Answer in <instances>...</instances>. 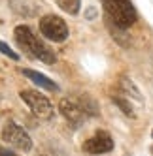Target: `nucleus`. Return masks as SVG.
<instances>
[{"label":"nucleus","mask_w":153,"mask_h":156,"mask_svg":"<svg viewBox=\"0 0 153 156\" xmlns=\"http://www.w3.org/2000/svg\"><path fill=\"white\" fill-rule=\"evenodd\" d=\"M151 137H153V132H151Z\"/></svg>","instance_id":"15"},{"label":"nucleus","mask_w":153,"mask_h":156,"mask_svg":"<svg viewBox=\"0 0 153 156\" xmlns=\"http://www.w3.org/2000/svg\"><path fill=\"white\" fill-rule=\"evenodd\" d=\"M0 156H17L13 151H9V149H6V147H0Z\"/></svg>","instance_id":"13"},{"label":"nucleus","mask_w":153,"mask_h":156,"mask_svg":"<svg viewBox=\"0 0 153 156\" xmlns=\"http://www.w3.org/2000/svg\"><path fill=\"white\" fill-rule=\"evenodd\" d=\"M19 96L38 119H51L53 117V105L47 100V96H43L36 90H28V88L27 90H21Z\"/></svg>","instance_id":"5"},{"label":"nucleus","mask_w":153,"mask_h":156,"mask_svg":"<svg viewBox=\"0 0 153 156\" xmlns=\"http://www.w3.org/2000/svg\"><path fill=\"white\" fill-rule=\"evenodd\" d=\"M40 32L47 40L55 43H62L68 38V25L59 15H43L40 19Z\"/></svg>","instance_id":"3"},{"label":"nucleus","mask_w":153,"mask_h":156,"mask_svg":"<svg viewBox=\"0 0 153 156\" xmlns=\"http://www.w3.org/2000/svg\"><path fill=\"white\" fill-rule=\"evenodd\" d=\"M114 149V141L110 137V133L106 132H96L93 137H89L83 143V151L89 154H104L110 152Z\"/></svg>","instance_id":"6"},{"label":"nucleus","mask_w":153,"mask_h":156,"mask_svg":"<svg viewBox=\"0 0 153 156\" xmlns=\"http://www.w3.org/2000/svg\"><path fill=\"white\" fill-rule=\"evenodd\" d=\"M151 154H153V147H151Z\"/></svg>","instance_id":"14"},{"label":"nucleus","mask_w":153,"mask_h":156,"mask_svg":"<svg viewBox=\"0 0 153 156\" xmlns=\"http://www.w3.org/2000/svg\"><path fill=\"white\" fill-rule=\"evenodd\" d=\"M59 6L72 15H76L80 12V0H59Z\"/></svg>","instance_id":"11"},{"label":"nucleus","mask_w":153,"mask_h":156,"mask_svg":"<svg viewBox=\"0 0 153 156\" xmlns=\"http://www.w3.org/2000/svg\"><path fill=\"white\" fill-rule=\"evenodd\" d=\"M59 109H61V113H62V117L66 119L68 122H72L74 126H78V124H81L83 122V119H85V111L78 105V104H74L72 100H61V104H59Z\"/></svg>","instance_id":"7"},{"label":"nucleus","mask_w":153,"mask_h":156,"mask_svg":"<svg viewBox=\"0 0 153 156\" xmlns=\"http://www.w3.org/2000/svg\"><path fill=\"white\" fill-rule=\"evenodd\" d=\"M13 36H15L17 45L23 49V51H27L30 57H34V58L46 62V64H53V62L57 60V57H55V53L51 51V47H47L40 38H36L34 32H32L27 25L15 27Z\"/></svg>","instance_id":"1"},{"label":"nucleus","mask_w":153,"mask_h":156,"mask_svg":"<svg viewBox=\"0 0 153 156\" xmlns=\"http://www.w3.org/2000/svg\"><path fill=\"white\" fill-rule=\"evenodd\" d=\"M21 72H23V75L28 77L32 83H36L38 87L46 88V90H51V92H57V90H59V85L53 83L49 77H46V75L40 73V72H34V70H21Z\"/></svg>","instance_id":"8"},{"label":"nucleus","mask_w":153,"mask_h":156,"mask_svg":"<svg viewBox=\"0 0 153 156\" xmlns=\"http://www.w3.org/2000/svg\"><path fill=\"white\" fill-rule=\"evenodd\" d=\"M119 90H121V94H125L127 98L130 96L132 100H136L138 104L144 102V98H142V94H140V90L136 88V85L130 81L127 75H121V77H119Z\"/></svg>","instance_id":"9"},{"label":"nucleus","mask_w":153,"mask_h":156,"mask_svg":"<svg viewBox=\"0 0 153 156\" xmlns=\"http://www.w3.org/2000/svg\"><path fill=\"white\" fill-rule=\"evenodd\" d=\"M0 53L9 57V58H13V60H19V55L15 51H12V47H9L8 43H4V41H0Z\"/></svg>","instance_id":"12"},{"label":"nucleus","mask_w":153,"mask_h":156,"mask_svg":"<svg viewBox=\"0 0 153 156\" xmlns=\"http://www.w3.org/2000/svg\"><path fill=\"white\" fill-rule=\"evenodd\" d=\"M2 139L9 145V147H13L17 151L28 152L32 149V139H30V136L19 124H15V122H12V120L6 122L4 128H2Z\"/></svg>","instance_id":"4"},{"label":"nucleus","mask_w":153,"mask_h":156,"mask_svg":"<svg viewBox=\"0 0 153 156\" xmlns=\"http://www.w3.org/2000/svg\"><path fill=\"white\" fill-rule=\"evenodd\" d=\"M104 6V12L108 15V21L114 23L117 28H129L136 23V9L130 0H100Z\"/></svg>","instance_id":"2"},{"label":"nucleus","mask_w":153,"mask_h":156,"mask_svg":"<svg viewBox=\"0 0 153 156\" xmlns=\"http://www.w3.org/2000/svg\"><path fill=\"white\" fill-rule=\"evenodd\" d=\"M112 100H114V104L123 111V113L127 115V117H134V109H132V105H130V102H129V98L125 96V94H121V92H117V94H112Z\"/></svg>","instance_id":"10"}]
</instances>
